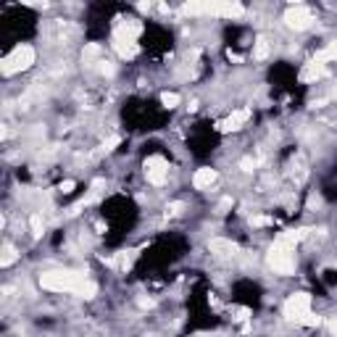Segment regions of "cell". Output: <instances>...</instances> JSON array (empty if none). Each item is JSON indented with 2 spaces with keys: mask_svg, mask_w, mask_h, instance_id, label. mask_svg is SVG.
<instances>
[{
  "mask_svg": "<svg viewBox=\"0 0 337 337\" xmlns=\"http://www.w3.org/2000/svg\"><path fill=\"white\" fill-rule=\"evenodd\" d=\"M282 313L287 321L293 324H300V327H319L321 324V316L311 313V295L308 293H295L285 300L282 306Z\"/></svg>",
  "mask_w": 337,
  "mask_h": 337,
  "instance_id": "6da1fadb",
  "label": "cell"
},
{
  "mask_svg": "<svg viewBox=\"0 0 337 337\" xmlns=\"http://www.w3.org/2000/svg\"><path fill=\"white\" fill-rule=\"evenodd\" d=\"M269 266L274 269V274H282V277L295 274L298 261H295V245H293V242L277 237V242L269 250Z\"/></svg>",
  "mask_w": 337,
  "mask_h": 337,
  "instance_id": "7a4b0ae2",
  "label": "cell"
},
{
  "mask_svg": "<svg viewBox=\"0 0 337 337\" xmlns=\"http://www.w3.org/2000/svg\"><path fill=\"white\" fill-rule=\"evenodd\" d=\"M85 277L77 274V272H42L40 274V285L45 290H53V293H77L79 287H82Z\"/></svg>",
  "mask_w": 337,
  "mask_h": 337,
  "instance_id": "3957f363",
  "label": "cell"
},
{
  "mask_svg": "<svg viewBox=\"0 0 337 337\" xmlns=\"http://www.w3.org/2000/svg\"><path fill=\"white\" fill-rule=\"evenodd\" d=\"M182 11L190 16L208 14V16H227V19H240L245 14V8L240 3H184Z\"/></svg>",
  "mask_w": 337,
  "mask_h": 337,
  "instance_id": "277c9868",
  "label": "cell"
},
{
  "mask_svg": "<svg viewBox=\"0 0 337 337\" xmlns=\"http://www.w3.org/2000/svg\"><path fill=\"white\" fill-rule=\"evenodd\" d=\"M32 63H34V50L29 48V45H19V48H14L3 58L0 72H3L6 77H11V74H19V72H24V69H29Z\"/></svg>",
  "mask_w": 337,
  "mask_h": 337,
  "instance_id": "5b68a950",
  "label": "cell"
},
{
  "mask_svg": "<svg viewBox=\"0 0 337 337\" xmlns=\"http://www.w3.org/2000/svg\"><path fill=\"white\" fill-rule=\"evenodd\" d=\"M145 177L153 187H161L169 177V161L164 156H150L145 161Z\"/></svg>",
  "mask_w": 337,
  "mask_h": 337,
  "instance_id": "8992f818",
  "label": "cell"
},
{
  "mask_svg": "<svg viewBox=\"0 0 337 337\" xmlns=\"http://www.w3.org/2000/svg\"><path fill=\"white\" fill-rule=\"evenodd\" d=\"M285 24L290 29H295V32H303V29H308L313 24V14L306 6H295V8H290L285 14Z\"/></svg>",
  "mask_w": 337,
  "mask_h": 337,
  "instance_id": "52a82bcc",
  "label": "cell"
},
{
  "mask_svg": "<svg viewBox=\"0 0 337 337\" xmlns=\"http://www.w3.org/2000/svg\"><path fill=\"white\" fill-rule=\"evenodd\" d=\"M248 119H250V111H248V108H242V111H235L232 116H227L224 121H219L216 126H219V132H237Z\"/></svg>",
  "mask_w": 337,
  "mask_h": 337,
  "instance_id": "ba28073f",
  "label": "cell"
},
{
  "mask_svg": "<svg viewBox=\"0 0 337 337\" xmlns=\"http://www.w3.org/2000/svg\"><path fill=\"white\" fill-rule=\"evenodd\" d=\"M208 250L222 255V258H235L237 255V245L232 240H222V237H214L211 242H208Z\"/></svg>",
  "mask_w": 337,
  "mask_h": 337,
  "instance_id": "9c48e42d",
  "label": "cell"
},
{
  "mask_svg": "<svg viewBox=\"0 0 337 337\" xmlns=\"http://www.w3.org/2000/svg\"><path fill=\"white\" fill-rule=\"evenodd\" d=\"M219 179V174L214 171V169H208V166H203V169H197L195 171V177H192V184H195V190H208L211 184Z\"/></svg>",
  "mask_w": 337,
  "mask_h": 337,
  "instance_id": "30bf717a",
  "label": "cell"
},
{
  "mask_svg": "<svg viewBox=\"0 0 337 337\" xmlns=\"http://www.w3.org/2000/svg\"><path fill=\"white\" fill-rule=\"evenodd\" d=\"M324 74H327V69H324V63H319L316 58H313L311 63H306V69L300 72V82H316V79H321Z\"/></svg>",
  "mask_w": 337,
  "mask_h": 337,
  "instance_id": "8fae6325",
  "label": "cell"
},
{
  "mask_svg": "<svg viewBox=\"0 0 337 337\" xmlns=\"http://www.w3.org/2000/svg\"><path fill=\"white\" fill-rule=\"evenodd\" d=\"M269 55V40L263 37H255V45H253V58H258V61H263V58Z\"/></svg>",
  "mask_w": 337,
  "mask_h": 337,
  "instance_id": "7c38bea8",
  "label": "cell"
},
{
  "mask_svg": "<svg viewBox=\"0 0 337 337\" xmlns=\"http://www.w3.org/2000/svg\"><path fill=\"white\" fill-rule=\"evenodd\" d=\"M316 61L319 63H327V61H337V40L334 42H329L327 48H324L319 55H316Z\"/></svg>",
  "mask_w": 337,
  "mask_h": 337,
  "instance_id": "4fadbf2b",
  "label": "cell"
},
{
  "mask_svg": "<svg viewBox=\"0 0 337 337\" xmlns=\"http://www.w3.org/2000/svg\"><path fill=\"white\" fill-rule=\"evenodd\" d=\"M14 261H16V248L11 245V242H6V245H3V258H0V266L6 269V266H11Z\"/></svg>",
  "mask_w": 337,
  "mask_h": 337,
  "instance_id": "5bb4252c",
  "label": "cell"
},
{
  "mask_svg": "<svg viewBox=\"0 0 337 337\" xmlns=\"http://www.w3.org/2000/svg\"><path fill=\"white\" fill-rule=\"evenodd\" d=\"M77 295H82V298H87V300H90V298H95V295H98V285H95V282H90V280H85L82 287L77 290Z\"/></svg>",
  "mask_w": 337,
  "mask_h": 337,
  "instance_id": "9a60e30c",
  "label": "cell"
},
{
  "mask_svg": "<svg viewBox=\"0 0 337 337\" xmlns=\"http://www.w3.org/2000/svg\"><path fill=\"white\" fill-rule=\"evenodd\" d=\"M161 103H164V108H177L182 103V98L177 92H161Z\"/></svg>",
  "mask_w": 337,
  "mask_h": 337,
  "instance_id": "2e32d148",
  "label": "cell"
},
{
  "mask_svg": "<svg viewBox=\"0 0 337 337\" xmlns=\"http://www.w3.org/2000/svg\"><path fill=\"white\" fill-rule=\"evenodd\" d=\"M29 227H32V235H34V237H42L45 224H42V216H40V214H32V219H29Z\"/></svg>",
  "mask_w": 337,
  "mask_h": 337,
  "instance_id": "e0dca14e",
  "label": "cell"
},
{
  "mask_svg": "<svg viewBox=\"0 0 337 337\" xmlns=\"http://www.w3.org/2000/svg\"><path fill=\"white\" fill-rule=\"evenodd\" d=\"M98 72H100L103 77H113V72H116V66H113L111 61H98Z\"/></svg>",
  "mask_w": 337,
  "mask_h": 337,
  "instance_id": "ac0fdd59",
  "label": "cell"
},
{
  "mask_svg": "<svg viewBox=\"0 0 337 337\" xmlns=\"http://www.w3.org/2000/svg\"><path fill=\"white\" fill-rule=\"evenodd\" d=\"M119 143H121V137H119V134H113V137H108V140L103 143V150H106V153H111V150L119 145Z\"/></svg>",
  "mask_w": 337,
  "mask_h": 337,
  "instance_id": "d6986e66",
  "label": "cell"
},
{
  "mask_svg": "<svg viewBox=\"0 0 337 337\" xmlns=\"http://www.w3.org/2000/svg\"><path fill=\"white\" fill-rule=\"evenodd\" d=\"M240 169L245 171V174L255 171V161H253V158H242V161H240Z\"/></svg>",
  "mask_w": 337,
  "mask_h": 337,
  "instance_id": "ffe728a7",
  "label": "cell"
},
{
  "mask_svg": "<svg viewBox=\"0 0 337 337\" xmlns=\"http://www.w3.org/2000/svg\"><path fill=\"white\" fill-rule=\"evenodd\" d=\"M182 208H184L182 203H171V206H166V211H169V214H179Z\"/></svg>",
  "mask_w": 337,
  "mask_h": 337,
  "instance_id": "44dd1931",
  "label": "cell"
},
{
  "mask_svg": "<svg viewBox=\"0 0 337 337\" xmlns=\"http://www.w3.org/2000/svg\"><path fill=\"white\" fill-rule=\"evenodd\" d=\"M250 222H253L255 227H261V224H269V219H266V216H253Z\"/></svg>",
  "mask_w": 337,
  "mask_h": 337,
  "instance_id": "7402d4cb",
  "label": "cell"
},
{
  "mask_svg": "<svg viewBox=\"0 0 337 337\" xmlns=\"http://www.w3.org/2000/svg\"><path fill=\"white\" fill-rule=\"evenodd\" d=\"M61 190H63V192H72V190H74V182H72V179H66V182L61 184Z\"/></svg>",
  "mask_w": 337,
  "mask_h": 337,
  "instance_id": "603a6c76",
  "label": "cell"
},
{
  "mask_svg": "<svg viewBox=\"0 0 337 337\" xmlns=\"http://www.w3.org/2000/svg\"><path fill=\"white\" fill-rule=\"evenodd\" d=\"M235 319H237V321H245V319H248V308H240Z\"/></svg>",
  "mask_w": 337,
  "mask_h": 337,
  "instance_id": "cb8c5ba5",
  "label": "cell"
},
{
  "mask_svg": "<svg viewBox=\"0 0 337 337\" xmlns=\"http://www.w3.org/2000/svg\"><path fill=\"white\" fill-rule=\"evenodd\" d=\"M327 327H329L332 334H337V319H329V321H327Z\"/></svg>",
  "mask_w": 337,
  "mask_h": 337,
  "instance_id": "d4e9b609",
  "label": "cell"
},
{
  "mask_svg": "<svg viewBox=\"0 0 337 337\" xmlns=\"http://www.w3.org/2000/svg\"><path fill=\"white\" fill-rule=\"evenodd\" d=\"M329 98H337V85L332 87V92H329Z\"/></svg>",
  "mask_w": 337,
  "mask_h": 337,
  "instance_id": "484cf974",
  "label": "cell"
}]
</instances>
